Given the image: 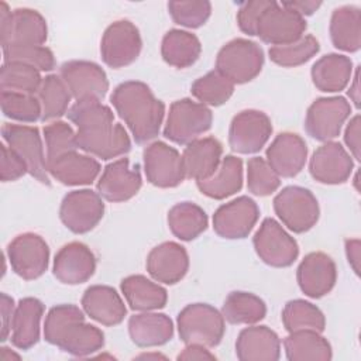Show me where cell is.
<instances>
[{
  "label": "cell",
  "mask_w": 361,
  "mask_h": 361,
  "mask_svg": "<svg viewBox=\"0 0 361 361\" xmlns=\"http://www.w3.org/2000/svg\"><path fill=\"white\" fill-rule=\"evenodd\" d=\"M110 102L137 144H147L158 137L165 104L155 97L148 85L140 80L123 82L113 90Z\"/></svg>",
  "instance_id": "cell-1"
},
{
  "label": "cell",
  "mask_w": 361,
  "mask_h": 361,
  "mask_svg": "<svg viewBox=\"0 0 361 361\" xmlns=\"http://www.w3.org/2000/svg\"><path fill=\"white\" fill-rule=\"evenodd\" d=\"M45 341L73 357H87L104 345L103 331L85 322V312L75 305L54 306L44 323Z\"/></svg>",
  "instance_id": "cell-2"
},
{
  "label": "cell",
  "mask_w": 361,
  "mask_h": 361,
  "mask_svg": "<svg viewBox=\"0 0 361 361\" xmlns=\"http://www.w3.org/2000/svg\"><path fill=\"white\" fill-rule=\"evenodd\" d=\"M178 333L185 344L216 347L226 331L221 312L207 303H190L185 306L176 319Z\"/></svg>",
  "instance_id": "cell-3"
},
{
  "label": "cell",
  "mask_w": 361,
  "mask_h": 361,
  "mask_svg": "<svg viewBox=\"0 0 361 361\" xmlns=\"http://www.w3.org/2000/svg\"><path fill=\"white\" fill-rule=\"evenodd\" d=\"M264 65L262 48L247 38H234L216 56V71L231 83L243 85L255 79Z\"/></svg>",
  "instance_id": "cell-4"
},
{
  "label": "cell",
  "mask_w": 361,
  "mask_h": 361,
  "mask_svg": "<svg viewBox=\"0 0 361 361\" xmlns=\"http://www.w3.org/2000/svg\"><path fill=\"white\" fill-rule=\"evenodd\" d=\"M212 123L213 114L207 106L185 97L171 104L164 135L175 144L188 145L209 131Z\"/></svg>",
  "instance_id": "cell-5"
},
{
  "label": "cell",
  "mask_w": 361,
  "mask_h": 361,
  "mask_svg": "<svg viewBox=\"0 0 361 361\" xmlns=\"http://www.w3.org/2000/svg\"><path fill=\"white\" fill-rule=\"evenodd\" d=\"M274 210L282 224L296 233L309 231L319 220L320 209L316 196L302 186H286L274 197Z\"/></svg>",
  "instance_id": "cell-6"
},
{
  "label": "cell",
  "mask_w": 361,
  "mask_h": 361,
  "mask_svg": "<svg viewBox=\"0 0 361 361\" xmlns=\"http://www.w3.org/2000/svg\"><path fill=\"white\" fill-rule=\"evenodd\" d=\"M252 245L262 262L275 268L290 267L298 255L296 240L272 217H267L252 237Z\"/></svg>",
  "instance_id": "cell-7"
},
{
  "label": "cell",
  "mask_w": 361,
  "mask_h": 361,
  "mask_svg": "<svg viewBox=\"0 0 361 361\" xmlns=\"http://www.w3.org/2000/svg\"><path fill=\"white\" fill-rule=\"evenodd\" d=\"M351 114V104L343 96L319 97L307 109L305 117L306 133L322 142L338 137Z\"/></svg>",
  "instance_id": "cell-8"
},
{
  "label": "cell",
  "mask_w": 361,
  "mask_h": 361,
  "mask_svg": "<svg viewBox=\"0 0 361 361\" xmlns=\"http://www.w3.org/2000/svg\"><path fill=\"white\" fill-rule=\"evenodd\" d=\"M3 141L14 149L27 164L28 173L38 182L49 186V173L47 171V157L44 154L42 140L37 127L4 123L1 127Z\"/></svg>",
  "instance_id": "cell-9"
},
{
  "label": "cell",
  "mask_w": 361,
  "mask_h": 361,
  "mask_svg": "<svg viewBox=\"0 0 361 361\" xmlns=\"http://www.w3.org/2000/svg\"><path fill=\"white\" fill-rule=\"evenodd\" d=\"M142 41L138 28L128 20H117L106 30L100 41V55L103 62L120 69L131 65L140 55Z\"/></svg>",
  "instance_id": "cell-10"
},
{
  "label": "cell",
  "mask_w": 361,
  "mask_h": 361,
  "mask_svg": "<svg viewBox=\"0 0 361 361\" xmlns=\"http://www.w3.org/2000/svg\"><path fill=\"white\" fill-rule=\"evenodd\" d=\"M103 197L92 189H78L66 193L59 207L61 221L75 234H85L93 230L103 219Z\"/></svg>",
  "instance_id": "cell-11"
},
{
  "label": "cell",
  "mask_w": 361,
  "mask_h": 361,
  "mask_svg": "<svg viewBox=\"0 0 361 361\" xmlns=\"http://www.w3.org/2000/svg\"><path fill=\"white\" fill-rule=\"evenodd\" d=\"M76 144L79 149L104 161L121 157L131 149V140L126 128L114 121L78 130Z\"/></svg>",
  "instance_id": "cell-12"
},
{
  "label": "cell",
  "mask_w": 361,
  "mask_h": 361,
  "mask_svg": "<svg viewBox=\"0 0 361 361\" xmlns=\"http://www.w3.org/2000/svg\"><path fill=\"white\" fill-rule=\"evenodd\" d=\"M11 269L23 279L32 281L44 275L49 264V247L35 233H23L14 237L7 247Z\"/></svg>",
  "instance_id": "cell-13"
},
{
  "label": "cell",
  "mask_w": 361,
  "mask_h": 361,
  "mask_svg": "<svg viewBox=\"0 0 361 361\" xmlns=\"http://www.w3.org/2000/svg\"><path fill=\"white\" fill-rule=\"evenodd\" d=\"M59 76L76 102L99 100L109 90L104 69L92 61H68L59 68Z\"/></svg>",
  "instance_id": "cell-14"
},
{
  "label": "cell",
  "mask_w": 361,
  "mask_h": 361,
  "mask_svg": "<svg viewBox=\"0 0 361 361\" xmlns=\"http://www.w3.org/2000/svg\"><path fill=\"white\" fill-rule=\"evenodd\" d=\"M306 20L298 13L272 1L261 14L255 35L272 47L292 44L305 35Z\"/></svg>",
  "instance_id": "cell-15"
},
{
  "label": "cell",
  "mask_w": 361,
  "mask_h": 361,
  "mask_svg": "<svg viewBox=\"0 0 361 361\" xmlns=\"http://www.w3.org/2000/svg\"><path fill=\"white\" fill-rule=\"evenodd\" d=\"M272 134L271 118L259 110L237 113L228 128V145L238 154H255L265 147Z\"/></svg>",
  "instance_id": "cell-16"
},
{
  "label": "cell",
  "mask_w": 361,
  "mask_h": 361,
  "mask_svg": "<svg viewBox=\"0 0 361 361\" xmlns=\"http://www.w3.org/2000/svg\"><path fill=\"white\" fill-rule=\"evenodd\" d=\"M147 180L157 188H175L186 178L182 155L164 141H154L142 152Z\"/></svg>",
  "instance_id": "cell-17"
},
{
  "label": "cell",
  "mask_w": 361,
  "mask_h": 361,
  "mask_svg": "<svg viewBox=\"0 0 361 361\" xmlns=\"http://www.w3.org/2000/svg\"><path fill=\"white\" fill-rule=\"evenodd\" d=\"M259 217V207L248 196H238L221 204L213 214V230L227 240L245 238Z\"/></svg>",
  "instance_id": "cell-18"
},
{
  "label": "cell",
  "mask_w": 361,
  "mask_h": 361,
  "mask_svg": "<svg viewBox=\"0 0 361 361\" xmlns=\"http://www.w3.org/2000/svg\"><path fill=\"white\" fill-rule=\"evenodd\" d=\"M354 169L353 157L336 141L322 144L312 154L309 172L314 180L324 185H340L348 180Z\"/></svg>",
  "instance_id": "cell-19"
},
{
  "label": "cell",
  "mask_w": 361,
  "mask_h": 361,
  "mask_svg": "<svg viewBox=\"0 0 361 361\" xmlns=\"http://www.w3.org/2000/svg\"><path fill=\"white\" fill-rule=\"evenodd\" d=\"M141 185L142 178L138 165L131 168L128 158H120L104 166L96 189L104 200L121 203L134 197Z\"/></svg>",
  "instance_id": "cell-20"
},
{
  "label": "cell",
  "mask_w": 361,
  "mask_h": 361,
  "mask_svg": "<svg viewBox=\"0 0 361 361\" xmlns=\"http://www.w3.org/2000/svg\"><path fill=\"white\" fill-rule=\"evenodd\" d=\"M96 271L93 251L80 241H72L59 248L55 254L52 272L65 285H79L89 281Z\"/></svg>",
  "instance_id": "cell-21"
},
{
  "label": "cell",
  "mask_w": 361,
  "mask_h": 361,
  "mask_svg": "<svg viewBox=\"0 0 361 361\" xmlns=\"http://www.w3.org/2000/svg\"><path fill=\"white\" fill-rule=\"evenodd\" d=\"M296 281L306 296L312 299L323 298L336 285V264L330 255L322 251L309 252L298 267Z\"/></svg>",
  "instance_id": "cell-22"
},
{
  "label": "cell",
  "mask_w": 361,
  "mask_h": 361,
  "mask_svg": "<svg viewBox=\"0 0 361 361\" xmlns=\"http://www.w3.org/2000/svg\"><path fill=\"white\" fill-rule=\"evenodd\" d=\"M265 155V161L279 178H293L305 168L307 145L299 134L283 131L272 140Z\"/></svg>",
  "instance_id": "cell-23"
},
{
  "label": "cell",
  "mask_w": 361,
  "mask_h": 361,
  "mask_svg": "<svg viewBox=\"0 0 361 361\" xmlns=\"http://www.w3.org/2000/svg\"><path fill=\"white\" fill-rule=\"evenodd\" d=\"M145 267L154 281L175 285L183 279L189 269V255L179 243L165 241L149 251Z\"/></svg>",
  "instance_id": "cell-24"
},
{
  "label": "cell",
  "mask_w": 361,
  "mask_h": 361,
  "mask_svg": "<svg viewBox=\"0 0 361 361\" xmlns=\"http://www.w3.org/2000/svg\"><path fill=\"white\" fill-rule=\"evenodd\" d=\"M223 145L214 137H203L189 142L182 152V165L186 179L196 182L209 179L219 168Z\"/></svg>",
  "instance_id": "cell-25"
},
{
  "label": "cell",
  "mask_w": 361,
  "mask_h": 361,
  "mask_svg": "<svg viewBox=\"0 0 361 361\" xmlns=\"http://www.w3.org/2000/svg\"><path fill=\"white\" fill-rule=\"evenodd\" d=\"M47 171L62 185L82 186L93 183L99 176L102 166L92 155L71 151L47 162Z\"/></svg>",
  "instance_id": "cell-26"
},
{
  "label": "cell",
  "mask_w": 361,
  "mask_h": 361,
  "mask_svg": "<svg viewBox=\"0 0 361 361\" xmlns=\"http://www.w3.org/2000/svg\"><path fill=\"white\" fill-rule=\"evenodd\" d=\"M80 303L83 312L103 326H117L127 314V307L121 296L109 285L89 286L83 292Z\"/></svg>",
  "instance_id": "cell-27"
},
{
  "label": "cell",
  "mask_w": 361,
  "mask_h": 361,
  "mask_svg": "<svg viewBox=\"0 0 361 361\" xmlns=\"http://www.w3.org/2000/svg\"><path fill=\"white\" fill-rule=\"evenodd\" d=\"M235 355L241 361H276L281 357V340L269 327L250 324L237 337Z\"/></svg>",
  "instance_id": "cell-28"
},
{
  "label": "cell",
  "mask_w": 361,
  "mask_h": 361,
  "mask_svg": "<svg viewBox=\"0 0 361 361\" xmlns=\"http://www.w3.org/2000/svg\"><path fill=\"white\" fill-rule=\"evenodd\" d=\"M44 303L37 298H23L16 305L11 320V344L18 350H30L39 341Z\"/></svg>",
  "instance_id": "cell-29"
},
{
  "label": "cell",
  "mask_w": 361,
  "mask_h": 361,
  "mask_svg": "<svg viewBox=\"0 0 361 361\" xmlns=\"http://www.w3.org/2000/svg\"><path fill=\"white\" fill-rule=\"evenodd\" d=\"M128 334L138 347H158L172 338L173 323L165 313L141 312L128 319Z\"/></svg>",
  "instance_id": "cell-30"
},
{
  "label": "cell",
  "mask_w": 361,
  "mask_h": 361,
  "mask_svg": "<svg viewBox=\"0 0 361 361\" xmlns=\"http://www.w3.org/2000/svg\"><path fill=\"white\" fill-rule=\"evenodd\" d=\"M310 76L317 90L340 92L345 89L353 78V61L341 54H327L313 63Z\"/></svg>",
  "instance_id": "cell-31"
},
{
  "label": "cell",
  "mask_w": 361,
  "mask_h": 361,
  "mask_svg": "<svg viewBox=\"0 0 361 361\" xmlns=\"http://www.w3.org/2000/svg\"><path fill=\"white\" fill-rule=\"evenodd\" d=\"M120 289L130 309L135 312L159 310L168 300L166 289L144 275L126 276L120 283Z\"/></svg>",
  "instance_id": "cell-32"
},
{
  "label": "cell",
  "mask_w": 361,
  "mask_h": 361,
  "mask_svg": "<svg viewBox=\"0 0 361 361\" xmlns=\"http://www.w3.org/2000/svg\"><path fill=\"white\" fill-rule=\"evenodd\" d=\"M200 193L210 199L223 200L240 192L243 188V161L234 155H226L217 171L204 180L196 182Z\"/></svg>",
  "instance_id": "cell-33"
},
{
  "label": "cell",
  "mask_w": 361,
  "mask_h": 361,
  "mask_svg": "<svg viewBox=\"0 0 361 361\" xmlns=\"http://www.w3.org/2000/svg\"><path fill=\"white\" fill-rule=\"evenodd\" d=\"M330 38L333 45L344 52L361 48V10L357 6H341L330 18Z\"/></svg>",
  "instance_id": "cell-34"
},
{
  "label": "cell",
  "mask_w": 361,
  "mask_h": 361,
  "mask_svg": "<svg viewBox=\"0 0 361 361\" xmlns=\"http://www.w3.org/2000/svg\"><path fill=\"white\" fill-rule=\"evenodd\" d=\"M283 350L289 361H329L331 345L319 331L298 330L283 338Z\"/></svg>",
  "instance_id": "cell-35"
},
{
  "label": "cell",
  "mask_w": 361,
  "mask_h": 361,
  "mask_svg": "<svg viewBox=\"0 0 361 361\" xmlns=\"http://www.w3.org/2000/svg\"><path fill=\"white\" fill-rule=\"evenodd\" d=\"M202 44L199 38L185 30H169L161 42L162 59L178 69L192 66L200 56Z\"/></svg>",
  "instance_id": "cell-36"
},
{
  "label": "cell",
  "mask_w": 361,
  "mask_h": 361,
  "mask_svg": "<svg viewBox=\"0 0 361 361\" xmlns=\"http://www.w3.org/2000/svg\"><path fill=\"white\" fill-rule=\"evenodd\" d=\"M48 37L47 21L41 13L32 8L13 10V23L8 39L4 45H42Z\"/></svg>",
  "instance_id": "cell-37"
},
{
  "label": "cell",
  "mask_w": 361,
  "mask_h": 361,
  "mask_svg": "<svg viewBox=\"0 0 361 361\" xmlns=\"http://www.w3.org/2000/svg\"><path fill=\"white\" fill-rule=\"evenodd\" d=\"M168 227L171 233L182 240L192 241L199 237L209 224L206 212L192 202H180L168 212Z\"/></svg>",
  "instance_id": "cell-38"
},
{
  "label": "cell",
  "mask_w": 361,
  "mask_h": 361,
  "mask_svg": "<svg viewBox=\"0 0 361 361\" xmlns=\"http://www.w3.org/2000/svg\"><path fill=\"white\" fill-rule=\"evenodd\" d=\"M221 314L224 320L231 324H255L262 320L267 314L265 302L251 293L244 290L230 292L223 303Z\"/></svg>",
  "instance_id": "cell-39"
},
{
  "label": "cell",
  "mask_w": 361,
  "mask_h": 361,
  "mask_svg": "<svg viewBox=\"0 0 361 361\" xmlns=\"http://www.w3.org/2000/svg\"><path fill=\"white\" fill-rule=\"evenodd\" d=\"M37 99L42 109V121H55L68 113V107L72 99L69 89L61 76L48 75L42 78L41 86L37 92Z\"/></svg>",
  "instance_id": "cell-40"
},
{
  "label": "cell",
  "mask_w": 361,
  "mask_h": 361,
  "mask_svg": "<svg viewBox=\"0 0 361 361\" xmlns=\"http://www.w3.org/2000/svg\"><path fill=\"white\" fill-rule=\"evenodd\" d=\"M282 323L288 333L298 330L324 331L326 317L313 303L303 299L289 300L282 309Z\"/></svg>",
  "instance_id": "cell-41"
},
{
  "label": "cell",
  "mask_w": 361,
  "mask_h": 361,
  "mask_svg": "<svg viewBox=\"0 0 361 361\" xmlns=\"http://www.w3.org/2000/svg\"><path fill=\"white\" fill-rule=\"evenodd\" d=\"M42 78L38 69L20 63L4 62L0 71V90L24 94H37Z\"/></svg>",
  "instance_id": "cell-42"
},
{
  "label": "cell",
  "mask_w": 361,
  "mask_h": 361,
  "mask_svg": "<svg viewBox=\"0 0 361 361\" xmlns=\"http://www.w3.org/2000/svg\"><path fill=\"white\" fill-rule=\"evenodd\" d=\"M234 92V83L219 73L216 69L197 78L192 86V96L204 106L219 107L224 104Z\"/></svg>",
  "instance_id": "cell-43"
},
{
  "label": "cell",
  "mask_w": 361,
  "mask_h": 361,
  "mask_svg": "<svg viewBox=\"0 0 361 361\" xmlns=\"http://www.w3.org/2000/svg\"><path fill=\"white\" fill-rule=\"evenodd\" d=\"M320 49L319 41L312 34L303 35L300 39L281 47H271L268 55L271 61L283 68H295L310 61Z\"/></svg>",
  "instance_id": "cell-44"
},
{
  "label": "cell",
  "mask_w": 361,
  "mask_h": 361,
  "mask_svg": "<svg viewBox=\"0 0 361 361\" xmlns=\"http://www.w3.org/2000/svg\"><path fill=\"white\" fill-rule=\"evenodd\" d=\"M0 104L3 114L16 121L35 123L42 116L41 103L35 94L1 92Z\"/></svg>",
  "instance_id": "cell-45"
},
{
  "label": "cell",
  "mask_w": 361,
  "mask_h": 361,
  "mask_svg": "<svg viewBox=\"0 0 361 361\" xmlns=\"http://www.w3.org/2000/svg\"><path fill=\"white\" fill-rule=\"evenodd\" d=\"M168 11L175 24L199 28L212 14V3L207 0H171L168 1Z\"/></svg>",
  "instance_id": "cell-46"
},
{
  "label": "cell",
  "mask_w": 361,
  "mask_h": 361,
  "mask_svg": "<svg viewBox=\"0 0 361 361\" xmlns=\"http://www.w3.org/2000/svg\"><path fill=\"white\" fill-rule=\"evenodd\" d=\"M4 62H20L41 71L55 68L54 52L44 45H6L3 47Z\"/></svg>",
  "instance_id": "cell-47"
},
{
  "label": "cell",
  "mask_w": 361,
  "mask_h": 361,
  "mask_svg": "<svg viewBox=\"0 0 361 361\" xmlns=\"http://www.w3.org/2000/svg\"><path fill=\"white\" fill-rule=\"evenodd\" d=\"M44 138H45V157L47 162L54 161L55 158L78 149L76 144V133L71 127V124L55 120L48 123L44 127Z\"/></svg>",
  "instance_id": "cell-48"
},
{
  "label": "cell",
  "mask_w": 361,
  "mask_h": 361,
  "mask_svg": "<svg viewBox=\"0 0 361 361\" xmlns=\"http://www.w3.org/2000/svg\"><path fill=\"white\" fill-rule=\"evenodd\" d=\"M281 185V178L261 157H252L247 162V188L248 192L264 197L274 193Z\"/></svg>",
  "instance_id": "cell-49"
},
{
  "label": "cell",
  "mask_w": 361,
  "mask_h": 361,
  "mask_svg": "<svg viewBox=\"0 0 361 361\" xmlns=\"http://www.w3.org/2000/svg\"><path fill=\"white\" fill-rule=\"evenodd\" d=\"M271 3V0H250L241 3L237 11L238 28L247 35H255L258 20Z\"/></svg>",
  "instance_id": "cell-50"
},
{
  "label": "cell",
  "mask_w": 361,
  "mask_h": 361,
  "mask_svg": "<svg viewBox=\"0 0 361 361\" xmlns=\"http://www.w3.org/2000/svg\"><path fill=\"white\" fill-rule=\"evenodd\" d=\"M1 158H0V179L3 182H13L20 179L28 172L25 161L11 149L6 142L1 144Z\"/></svg>",
  "instance_id": "cell-51"
},
{
  "label": "cell",
  "mask_w": 361,
  "mask_h": 361,
  "mask_svg": "<svg viewBox=\"0 0 361 361\" xmlns=\"http://www.w3.org/2000/svg\"><path fill=\"white\" fill-rule=\"evenodd\" d=\"M360 114H355L353 118H350L345 130H344V142L350 151V155L360 161Z\"/></svg>",
  "instance_id": "cell-52"
},
{
  "label": "cell",
  "mask_w": 361,
  "mask_h": 361,
  "mask_svg": "<svg viewBox=\"0 0 361 361\" xmlns=\"http://www.w3.org/2000/svg\"><path fill=\"white\" fill-rule=\"evenodd\" d=\"M16 310V305L11 296L7 293L0 295V312H1V341L10 338L11 334V320Z\"/></svg>",
  "instance_id": "cell-53"
},
{
  "label": "cell",
  "mask_w": 361,
  "mask_h": 361,
  "mask_svg": "<svg viewBox=\"0 0 361 361\" xmlns=\"http://www.w3.org/2000/svg\"><path fill=\"white\" fill-rule=\"evenodd\" d=\"M178 360L195 361V360H216V355L207 350V347L200 344H186L182 353L178 354Z\"/></svg>",
  "instance_id": "cell-54"
},
{
  "label": "cell",
  "mask_w": 361,
  "mask_h": 361,
  "mask_svg": "<svg viewBox=\"0 0 361 361\" xmlns=\"http://www.w3.org/2000/svg\"><path fill=\"white\" fill-rule=\"evenodd\" d=\"M283 7L298 13L305 18V16H312L320 6L322 1L316 0H290V1H282L281 3Z\"/></svg>",
  "instance_id": "cell-55"
},
{
  "label": "cell",
  "mask_w": 361,
  "mask_h": 361,
  "mask_svg": "<svg viewBox=\"0 0 361 361\" xmlns=\"http://www.w3.org/2000/svg\"><path fill=\"white\" fill-rule=\"evenodd\" d=\"M345 255L350 267L358 275L360 274V258H361V243L358 238L345 240Z\"/></svg>",
  "instance_id": "cell-56"
},
{
  "label": "cell",
  "mask_w": 361,
  "mask_h": 361,
  "mask_svg": "<svg viewBox=\"0 0 361 361\" xmlns=\"http://www.w3.org/2000/svg\"><path fill=\"white\" fill-rule=\"evenodd\" d=\"M13 23V11L10 10L6 1H0V39L1 45H4L8 39Z\"/></svg>",
  "instance_id": "cell-57"
},
{
  "label": "cell",
  "mask_w": 361,
  "mask_h": 361,
  "mask_svg": "<svg viewBox=\"0 0 361 361\" xmlns=\"http://www.w3.org/2000/svg\"><path fill=\"white\" fill-rule=\"evenodd\" d=\"M360 66L355 68V73L353 76V85H350L348 89V97L351 99V102L354 103L355 109H360Z\"/></svg>",
  "instance_id": "cell-58"
},
{
  "label": "cell",
  "mask_w": 361,
  "mask_h": 361,
  "mask_svg": "<svg viewBox=\"0 0 361 361\" xmlns=\"http://www.w3.org/2000/svg\"><path fill=\"white\" fill-rule=\"evenodd\" d=\"M20 360V355L16 354L14 351H10L8 347H1V360L3 361H10V360Z\"/></svg>",
  "instance_id": "cell-59"
}]
</instances>
